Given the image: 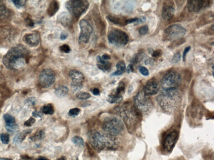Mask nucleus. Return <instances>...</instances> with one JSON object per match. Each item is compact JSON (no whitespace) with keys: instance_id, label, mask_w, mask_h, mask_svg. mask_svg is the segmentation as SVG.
<instances>
[{"instance_id":"a18cd8bd","label":"nucleus","mask_w":214,"mask_h":160,"mask_svg":"<svg viewBox=\"0 0 214 160\" xmlns=\"http://www.w3.org/2000/svg\"><path fill=\"white\" fill-rule=\"evenodd\" d=\"M139 71L141 73L142 75L144 76H149V70L147 68H146L145 67L140 66L139 68Z\"/></svg>"},{"instance_id":"6e6d98bb","label":"nucleus","mask_w":214,"mask_h":160,"mask_svg":"<svg viewBox=\"0 0 214 160\" xmlns=\"http://www.w3.org/2000/svg\"><path fill=\"white\" fill-rule=\"evenodd\" d=\"M68 37V34L65 32H62L60 35V38L62 40H65Z\"/></svg>"},{"instance_id":"cd10ccee","label":"nucleus","mask_w":214,"mask_h":160,"mask_svg":"<svg viewBox=\"0 0 214 160\" xmlns=\"http://www.w3.org/2000/svg\"><path fill=\"white\" fill-rule=\"evenodd\" d=\"M123 100V97L122 95H116L112 94L109 95L107 99V101L111 103H121Z\"/></svg>"},{"instance_id":"ddd939ff","label":"nucleus","mask_w":214,"mask_h":160,"mask_svg":"<svg viewBox=\"0 0 214 160\" xmlns=\"http://www.w3.org/2000/svg\"><path fill=\"white\" fill-rule=\"evenodd\" d=\"M81 32L79 37L80 44H87L88 42L90 36L93 31V28L91 24L85 20H82L80 22Z\"/></svg>"},{"instance_id":"bf43d9fd","label":"nucleus","mask_w":214,"mask_h":160,"mask_svg":"<svg viewBox=\"0 0 214 160\" xmlns=\"http://www.w3.org/2000/svg\"><path fill=\"white\" fill-rule=\"evenodd\" d=\"M66 158L65 157L63 156V157H62L61 158H60L59 159H58L57 160H66Z\"/></svg>"},{"instance_id":"6ab92c4d","label":"nucleus","mask_w":214,"mask_h":160,"mask_svg":"<svg viewBox=\"0 0 214 160\" xmlns=\"http://www.w3.org/2000/svg\"><path fill=\"white\" fill-rule=\"evenodd\" d=\"M25 41L29 46L36 47L40 43V37L36 33H29L26 34L25 37Z\"/></svg>"},{"instance_id":"13d9d810","label":"nucleus","mask_w":214,"mask_h":160,"mask_svg":"<svg viewBox=\"0 0 214 160\" xmlns=\"http://www.w3.org/2000/svg\"><path fill=\"white\" fill-rule=\"evenodd\" d=\"M36 160H49L48 159L46 158L43 157H40L39 158Z\"/></svg>"},{"instance_id":"8fccbe9b","label":"nucleus","mask_w":214,"mask_h":160,"mask_svg":"<svg viewBox=\"0 0 214 160\" xmlns=\"http://www.w3.org/2000/svg\"><path fill=\"white\" fill-rule=\"evenodd\" d=\"M191 49V48L190 46H188L187 47L184 49L183 54V59L184 61H185L186 57L187 54L188 52H189Z\"/></svg>"},{"instance_id":"c9c22d12","label":"nucleus","mask_w":214,"mask_h":160,"mask_svg":"<svg viewBox=\"0 0 214 160\" xmlns=\"http://www.w3.org/2000/svg\"><path fill=\"white\" fill-rule=\"evenodd\" d=\"M125 89V85L124 83L120 82L118 86L117 87L114 94L116 95H121V94L124 92Z\"/></svg>"},{"instance_id":"0eeeda50","label":"nucleus","mask_w":214,"mask_h":160,"mask_svg":"<svg viewBox=\"0 0 214 160\" xmlns=\"http://www.w3.org/2000/svg\"><path fill=\"white\" fill-rule=\"evenodd\" d=\"M181 76L176 72H169L166 74L160 81L162 90L177 89L181 84Z\"/></svg>"},{"instance_id":"864d4df0","label":"nucleus","mask_w":214,"mask_h":160,"mask_svg":"<svg viewBox=\"0 0 214 160\" xmlns=\"http://www.w3.org/2000/svg\"><path fill=\"white\" fill-rule=\"evenodd\" d=\"M91 91H92L93 94L95 95V96H98L100 94V91L99 90L98 88H96L92 89V90Z\"/></svg>"},{"instance_id":"6e6552de","label":"nucleus","mask_w":214,"mask_h":160,"mask_svg":"<svg viewBox=\"0 0 214 160\" xmlns=\"http://www.w3.org/2000/svg\"><path fill=\"white\" fill-rule=\"evenodd\" d=\"M89 6L88 1L85 0H71L66 3V8L73 16L79 18L85 13Z\"/></svg>"},{"instance_id":"412c9836","label":"nucleus","mask_w":214,"mask_h":160,"mask_svg":"<svg viewBox=\"0 0 214 160\" xmlns=\"http://www.w3.org/2000/svg\"><path fill=\"white\" fill-rule=\"evenodd\" d=\"M97 66L100 69L104 72H109L112 68V64L108 61L104 60L101 56H98L97 58Z\"/></svg>"},{"instance_id":"f3484780","label":"nucleus","mask_w":214,"mask_h":160,"mask_svg":"<svg viewBox=\"0 0 214 160\" xmlns=\"http://www.w3.org/2000/svg\"><path fill=\"white\" fill-rule=\"evenodd\" d=\"M12 12L4 2L0 1V24L8 21L12 17Z\"/></svg>"},{"instance_id":"423d86ee","label":"nucleus","mask_w":214,"mask_h":160,"mask_svg":"<svg viewBox=\"0 0 214 160\" xmlns=\"http://www.w3.org/2000/svg\"><path fill=\"white\" fill-rule=\"evenodd\" d=\"M103 128L108 134L115 136L123 131L124 126L123 122L120 119L116 117H109L104 121Z\"/></svg>"},{"instance_id":"5701e85b","label":"nucleus","mask_w":214,"mask_h":160,"mask_svg":"<svg viewBox=\"0 0 214 160\" xmlns=\"http://www.w3.org/2000/svg\"><path fill=\"white\" fill-rule=\"evenodd\" d=\"M32 129H27L18 133L13 139V142L15 144H20L25 139L28 135L32 132Z\"/></svg>"},{"instance_id":"7ed1b4c3","label":"nucleus","mask_w":214,"mask_h":160,"mask_svg":"<svg viewBox=\"0 0 214 160\" xmlns=\"http://www.w3.org/2000/svg\"><path fill=\"white\" fill-rule=\"evenodd\" d=\"M180 93L177 89L161 91L157 97V102L160 108L166 112L172 113L180 102Z\"/></svg>"},{"instance_id":"a878e982","label":"nucleus","mask_w":214,"mask_h":160,"mask_svg":"<svg viewBox=\"0 0 214 160\" xmlns=\"http://www.w3.org/2000/svg\"><path fill=\"white\" fill-rule=\"evenodd\" d=\"M116 66L117 70L111 74V76H118L122 75L126 69V66L123 60H120L117 62Z\"/></svg>"},{"instance_id":"7c9ffc66","label":"nucleus","mask_w":214,"mask_h":160,"mask_svg":"<svg viewBox=\"0 0 214 160\" xmlns=\"http://www.w3.org/2000/svg\"><path fill=\"white\" fill-rule=\"evenodd\" d=\"M72 142L74 145L79 148H83L84 146V142L83 139L82 138L79 136H75L73 137L72 139Z\"/></svg>"},{"instance_id":"680f3d73","label":"nucleus","mask_w":214,"mask_h":160,"mask_svg":"<svg viewBox=\"0 0 214 160\" xmlns=\"http://www.w3.org/2000/svg\"><path fill=\"white\" fill-rule=\"evenodd\" d=\"M1 160H12L8 158H3L1 159Z\"/></svg>"},{"instance_id":"5fc2aeb1","label":"nucleus","mask_w":214,"mask_h":160,"mask_svg":"<svg viewBox=\"0 0 214 160\" xmlns=\"http://www.w3.org/2000/svg\"><path fill=\"white\" fill-rule=\"evenodd\" d=\"M101 58L104 60H106V61H108V60L111 59V56L107 54H103V55L101 56Z\"/></svg>"},{"instance_id":"f8f14e48","label":"nucleus","mask_w":214,"mask_h":160,"mask_svg":"<svg viewBox=\"0 0 214 160\" xmlns=\"http://www.w3.org/2000/svg\"><path fill=\"white\" fill-rule=\"evenodd\" d=\"M55 80L54 72L50 69H46L41 72L39 78L40 86L42 88H50L54 84Z\"/></svg>"},{"instance_id":"1a4fd4ad","label":"nucleus","mask_w":214,"mask_h":160,"mask_svg":"<svg viewBox=\"0 0 214 160\" xmlns=\"http://www.w3.org/2000/svg\"><path fill=\"white\" fill-rule=\"evenodd\" d=\"M19 33L16 28L13 26H0V45L11 44L15 41Z\"/></svg>"},{"instance_id":"37998d69","label":"nucleus","mask_w":214,"mask_h":160,"mask_svg":"<svg viewBox=\"0 0 214 160\" xmlns=\"http://www.w3.org/2000/svg\"><path fill=\"white\" fill-rule=\"evenodd\" d=\"M14 4L15 6H16V8H20L22 6H25L26 1H11Z\"/></svg>"},{"instance_id":"4c0bfd02","label":"nucleus","mask_w":214,"mask_h":160,"mask_svg":"<svg viewBox=\"0 0 214 160\" xmlns=\"http://www.w3.org/2000/svg\"><path fill=\"white\" fill-rule=\"evenodd\" d=\"M0 139L2 143L4 144H8L10 141L9 136L6 133H2L0 134Z\"/></svg>"},{"instance_id":"4be33fe9","label":"nucleus","mask_w":214,"mask_h":160,"mask_svg":"<svg viewBox=\"0 0 214 160\" xmlns=\"http://www.w3.org/2000/svg\"><path fill=\"white\" fill-rule=\"evenodd\" d=\"M69 75L72 82L82 83L85 79L83 74L77 70H72L69 73Z\"/></svg>"},{"instance_id":"473e14b6","label":"nucleus","mask_w":214,"mask_h":160,"mask_svg":"<svg viewBox=\"0 0 214 160\" xmlns=\"http://www.w3.org/2000/svg\"><path fill=\"white\" fill-rule=\"evenodd\" d=\"M145 54L144 53H138L136 54L131 60V62L133 63L136 64L140 62L144 58Z\"/></svg>"},{"instance_id":"4468645a","label":"nucleus","mask_w":214,"mask_h":160,"mask_svg":"<svg viewBox=\"0 0 214 160\" xmlns=\"http://www.w3.org/2000/svg\"><path fill=\"white\" fill-rule=\"evenodd\" d=\"M178 136V133L175 131H171L167 135L163 145V150L165 153H170L172 152L177 143Z\"/></svg>"},{"instance_id":"f03ea898","label":"nucleus","mask_w":214,"mask_h":160,"mask_svg":"<svg viewBox=\"0 0 214 160\" xmlns=\"http://www.w3.org/2000/svg\"><path fill=\"white\" fill-rule=\"evenodd\" d=\"M117 111L128 129L131 131L136 130L140 123L142 115L134 105L125 103L118 106Z\"/></svg>"},{"instance_id":"3c124183","label":"nucleus","mask_w":214,"mask_h":160,"mask_svg":"<svg viewBox=\"0 0 214 160\" xmlns=\"http://www.w3.org/2000/svg\"><path fill=\"white\" fill-rule=\"evenodd\" d=\"M146 21V18L145 17H140L138 18L137 21H136L135 24H140V23H144Z\"/></svg>"},{"instance_id":"9b49d317","label":"nucleus","mask_w":214,"mask_h":160,"mask_svg":"<svg viewBox=\"0 0 214 160\" xmlns=\"http://www.w3.org/2000/svg\"><path fill=\"white\" fill-rule=\"evenodd\" d=\"M185 28L181 25L173 24L169 26L165 30L164 38L166 40L176 41L181 39L186 33Z\"/></svg>"},{"instance_id":"ea45409f","label":"nucleus","mask_w":214,"mask_h":160,"mask_svg":"<svg viewBox=\"0 0 214 160\" xmlns=\"http://www.w3.org/2000/svg\"><path fill=\"white\" fill-rule=\"evenodd\" d=\"M181 54L179 52H177L175 53V55H173L172 62L173 64H176L179 63L181 60Z\"/></svg>"},{"instance_id":"49530a36","label":"nucleus","mask_w":214,"mask_h":160,"mask_svg":"<svg viewBox=\"0 0 214 160\" xmlns=\"http://www.w3.org/2000/svg\"><path fill=\"white\" fill-rule=\"evenodd\" d=\"M162 51L160 49H158L153 51L152 53V55L153 57L157 58L160 57V55H162Z\"/></svg>"},{"instance_id":"393cba45","label":"nucleus","mask_w":214,"mask_h":160,"mask_svg":"<svg viewBox=\"0 0 214 160\" xmlns=\"http://www.w3.org/2000/svg\"><path fill=\"white\" fill-rule=\"evenodd\" d=\"M68 87L65 85H61L55 89V93L56 97L59 98H63L66 97L69 92Z\"/></svg>"},{"instance_id":"20e7f679","label":"nucleus","mask_w":214,"mask_h":160,"mask_svg":"<svg viewBox=\"0 0 214 160\" xmlns=\"http://www.w3.org/2000/svg\"><path fill=\"white\" fill-rule=\"evenodd\" d=\"M114 137L107 133L95 132L90 138V142L92 147L97 150L106 148L115 150L117 147V143Z\"/></svg>"},{"instance_id":"a211bd4d","label":"nucleus","mask_w":214,"mask_h":160,"mask_svg":"<svg viewBox=\"0 0 214 160\" xmlns=\"http://www.w3.org/2000/svg\"><path fill=\"white\" fill-rule=\"evenodd\" d=\"M159 91V87L157 82L154 80L147 83L143 88V92L147 96L156 95Z\"/></svg>"},{"instance_id":"39448f33","label":"nucleus","mask_w":214,"mask_h":160,"mask_svg":"<svg viewBox=\"0 0 214 160\" xmlns=\"http://www.w3.org/2000/svg\"><path fill=\"white\" fill-rule=\"evenodd\" d=\"M134 106L141 115L149 114L153 108L152 102L143 91H140L134 98Z\"/></svg>"},{"instance_id":"2f4dec72","label":"nucleus","mask_w":214,"mask_h":160,"mask_svg":"<svg viewBox=\"0 0 214 160\" xmlns=\"http://www.w3.org/2000/svg\"><path fill=\"white\" fill-rule=\"evenodd\" d=\"M71 90L73 93H78L82 88L83 85L82 83L72 82L70 85Z\"/></svg>"},{"instance_id":"72a5a7b5","label":"nucleus","mask_w":214,"mask_h":160,"mask_svg":"<svg viewBox=\"0 0 214 160\" xmlns=\"http://www.w3.org/2000/svg\"><path fill=\"white\" fill-rule=\"evenodd\" d=\"M6 130L9 133H15L19 131V128L18 125L15 123L12 124H6Z\"/></svg>"},{"instance_id":"2eb2a0df","label":"nucleus","mask_w":214,"mask_h":160,"mask_svg":"<svg viewBox=\"0 0 214 160\" xmlns=\"http://www.w3.org/2000/svg\"><path fill=\"white\" fill-rule=\"evenodd\" d=\"M212 1H187L188 10L190 12H197L202 9L208 8L211 5Z\"/></svg>"},{"instance_id":"c85d7f7f","label":"nucleus","mask_w":214,"mask_h":160,"mask_svg":"<svg viewBox=\"0 0 214 160\" xmlns=\"http://www.w3.org/2000/svg\"><path fill=\"white\" fill-rule=\"evenodd\" d=\"M45 131L41 130L36 132L34 134L30 137L29 139L32 142H36L38 140L43 139L45 138Z\"/></svg>"},{"instance_id":"603ef678","label":"nucleus","mask_w":214,"mask_h":160,"mask_svg":"<svg viewBox=\"0 0 214 160\" xmlns=\"http://www.w3.org/2000/svg\"><path fill=\"white\" fill-rule=\"evenodd\" d=\"M134 66L132 64H130L129 65L127 68V72L128 74H130L131 72H134Z\"/></svg>"},{"instance_id":"de8ad7c7","label":"nucleus","mask_w":214,"mask_h":160,"mask_svg":"<svg viewBox=\"0 0 214 160\" xmlns=\"http://www.w3.org/2000/svg\"><path fill=\"white\" fill-rule=\"evenodd\" d=\"M36 103V100L34 97H31L26 100V103L31 105H35Z\"/></svg>"},{"instance_id":"dca6fc26","label":"nucleus","mask_w":214,"mask_h":160,"mask_svg":"<svg viewBox=\"0 0 214 160\" xmlns=\"http://www.w3.org/2000/svg\"><path fill=\"white\" fill-rule=\"evenodd\" d=\"M175 13L174 3L172 1H166L163 6L162 16L163 19L169 21L174 17Z\"/></svg>"},{"instance_id":"f257e3e1","label":"nucleus","mask_w":214,"mask_h":160,"mask_svg":"<svg viewBox=\"0 0 214 160\" xmlns=\"http://www.w3.org/2000/svg\"><path fill=\"white\" fill-rule=\"evenodd\" d=\"M30 52L29 49L22 44H18L10 49L4 55L2 62L8 69L19 71L29 63Z\"/></svg>"},{"instance_id":"58836bf2","label":"nucleus","mask_w":214,"mask_h":160,"mask_svg":"<svg viewBox=\"0 0 214 160\" xmlns=\"http://www.w3.org/2000/svg\"><path fill=\"white\" fill-rule=\"evenodd\" d=\"M80 112V109L75 108H72L70 109V110L68 112V115L70 116L75 117L78 116Z\"/></svg>"},{"instance_id":"79ce46f5","label":"nucleus","mask_w":214,"mask_h":160,"mask_svg":"<svg viewBox=\"0 0 214 160\" xmlns=\"http://www.w3.org/2000/svg\"><path fill=\"white\" fill-rule=\"evenodd\" d=\"M149 31L148 27L146 25L143 26L139 28L138 32L140 35H145L148 33Z\"/></svg>"},{"instance_id":"c03bdc74","label":"nucleus","mask_w":214,"mask_h":160,"mask_svg":"<svg viewBox=\"0 0 214 160\" xmlns=\"http://www.w3.org/2000/svg\"><path fill=\"white\" fill-rule=\"evenodd\" d=\"M36 120L34 118L31 117L24 123V125L27 127H30L35 123Z\"/></svg>"},{"instance_id":"a19ab883","label":"nucleus","mask_w":214,"mask_h":160,"mask_svg":"<svg viewBox=\"0 0 214 160\" xmlns=\"http://www.w3.org/2000/svg\"><path fill=\"white\" fill-rule=\"evenodd\" d=\"M59 49L62 52L65 53H69L71 52V48H70V46L68 44H66L60 46L59 47Z\"/></svg>"},{"instance_id":"09e8293b","label":"nucleus","mask_w":214,"mask_h":160,"mask_svg":"<svg viewBox=\"0 0 214 160\" xmlns=\"http://www.w3.org/2000/svg\"><path fill=\"white\" fill-rule=\"evenodd\" d=\"M44 114L41 111H34L32 112V116L33 117H39V118H41L43 116Z\"/></svg>"},{"instance_id":"4d7b16f0","label":"nucleus","mask_w":214,"mask_h":160,"mask_svg":"<svg viewBox=\"0 0 214 160\" xmlns=\"http://www.w3.org/2000/svg\"><path fill=\"white\" fill-rule=\"evenodd\" d=\"M31 158L27 155H23L21 156L20 160H31Z\"/></svg>"},{"instance_id":"9d476101","label":"nucleus","mask_w":214,"mask_h":160,"mask_svg":"<svg viewBox=\"0 0 214 160\" xmlns=\"http://www.w3.org/2000/svg\"><path fill=\"white\" fill-rule=\"evenodd\" d=\"M109 42L113 45L120 46L127 44L129 41V36L124 31L119 29H113L108 35Z\"/></svg>"},{"instance_id":"f704fd0d","label":"nucleus","mask_w":214,"mask_h":160,"mask_svg":"<svg viewBox=\"0 0 214 160\" xmlns=\"http://www.w3.org/2000/svg\"><path fill=\"white\" fill-rule=\"evenodd\" d=\"M76 96L77 98L80 100H87L91 97V95L86 92L77 93Z\"/></svg>"},{"instance_id":"aec40b11","label":"nucleus","mask_w":214,"mask_h":160,"mask_svg":"<svg viewBox=\"0 0 214 160\" xmlns=\"http://www.w3.org/2000/svg\"><path fill=\"white\" fill-rule=\"evenodd\" d=\"M72 17L68 13L64 12L59 15L57 20L60 24L65 27H68L71 24L72 21Z\"/></svg>"},{"instance_id":"c756f323","label":"nucleus","mask_w":214,"mask_h":160,"mask_svg":"<svg viewBox=\"0 0 214 160\" xmlns=\"http://www.w3.org/2000/svg\"><path fill=\"white\" fill-rule=\"evenodd\" d=\"M41 111L44 114L47 115H52L54 113V108L51 104H48L44 105L41 108Z\"/></svg>"},{"instance_id":"bb28decb","label":"nucleus","mask_w":214,"mask_h":160,"mask_svg":"<svg viewBox=\"0 0 214 160\" xmlns=\"http://www.w3.org/2000/svg\"><path fill=\"white\" fill-rule=\"evenodd\" d=\"M107 18L111 22L115 24L121 25V26H125V25L127 24V20L124 18L112 16L111 15H108L107 16Z\"/></svg>"},{"instance_id":"e433bc0d","label":"nucleus","mask_w":214,"mask_h":160,"mask_svg":"<svg viewBox=\"0 0 214 160\" xmlns=\"http://www.w3.org/2000/svg\"><path fill=\"white\" fill-rule=\"evenodd\" d=\"M4 118L6 124H12L15 123L16 120L14 117L9 114H4Z\"/></svg>"},{"instance_id":"052dcab7","label":"nucleus","mask_w":214,"mask_h":160,"mask_svg":"<svg viewBox=\"0 0 214 160\" xmlns=\"http://www.w3.org/2000/svg\"><path fill=\"white\" fill-rule=\"evenodd\" d=\"M171 160H186L184 159H182V158H179L174 159Z\"/></svg>"},{"instance_id":"b1692460","label":"nucleus","mask_w":214,"mask_h":160,"mask_svg":"<svg viewBox=\"0 0 214 160\" xmlns=\"http://www.w3.org/2000/svg\"><path fill=\"white\" fill-rule=\"evenodd\" d=\"M59 8L58 2L56 1H52L50 3L48 9V15L50 17L54 15L56 13Z\"/></svg>"}]
</instances>
